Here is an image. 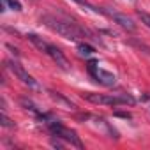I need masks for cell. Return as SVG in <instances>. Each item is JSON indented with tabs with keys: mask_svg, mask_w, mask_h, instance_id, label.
Here are the masks:
<instances>
[{
	"mask_svg": "<svg viewBox=\"0 0 150 150\" xmlns=\"http://www.w3.org/2000/svg\"><path fill=\"white\" fill-rule=\"evenodd\" d=\"M76 50H78V53H80L81 57H87V58H88V57H92V55H96V48H94V46H90L87 41L78 42V48H76Z\"/></svg>",
	"mask_w": 150,
	"mask_h": 150,
	"instance_id": "12",
	"label": "cell"
},
{
	"mask_svg": "<svg viewBox=\"0 0 150 150\" xmlns=\"http://www.w3.org/2000/svg\"><path fill=\"white\" fill-rule=\"evenodd\" d=\"M6 65H7V69L14 74V76H16L23 85H27V87H30V88H39V83L35 81V78L32 76V74H28V71H25V67H23L18 60H7Z\"/></svg>",
	"mask_w": 150,
	"mask_h": 150,
	"instance_id": "4",
	"label": "cell"
},
{
	"mask_svg": "<svg viewBox=\"0 0 150 150\" xmlns=\"http://www.w3.org/2000/svg\"><path fill=\"white\" fill-rule=\"evenodd\" d=\"M27 39H28V41H30V42H32V44L41 51V53H44V55H46V50H48V46H50V42H48V41H44V39H42V37H39L37 34H28V35H27Z\"/></svg>",
	"mask_w": 150,
	"mask_h": 150,
	"instance_id": "9",
	"label": "cell"
},
{
	"mask_svg": "<svg viewBox=\"0 0 150 150\" xmlns=\"http://www.w3.org/2000/svg\"><path fill=\"white\" fill-rule=\"evenodd\" d=\"M20 104H21V106H23L25 110H28V111H32V113H34L35 117H41V115H42V111L39 110V106H37V104H35L34 101H30V99H27V97H21V99H20Z\"/></svg>",
	"mask_w": 150,
	"mask_h": 150,
	"instance_id": "11",
	"label": "cell"
},
{
	"mask_svg": "<svg viewBox=\"0 0 150 150\" xmlns=\"http://www.w3.org/2000/svg\"><path fill=\"white\" fill-rule=\"evenodd\" d=\"M50 97L57 103V104H60V106H64L65 110H76V104H74L71 99H67L64 94H60V92H57V90H50Z\"/></svg>",
	"mask_w": 150,
	"mask_h": 150,
	"instance_id": "8",
	"label": "cell"
},
{
	"mask_svg": "<svg viewBox=\"0 0 150 150\" xmlns=\"http://www.w3.org/2000/svg\"><path fill=\"white\" fill-rule=\"evenodd\" d=\"M115 117H122V118H131V115H129V113H120V111H117V113H115Z\"/></svg>",
	"mask_w": 150,
	"mask_h": 150,
	"instance_id": "16",
	"label": "cell"
},
{
	"mask_svg": "<svg viewBox=\"0 0 150 150\" xmlns=\"http://www.w3.org/2000/svg\"><path fill=\"white\" fill-rule=\"evenodd\" d=\"M138 18L141 20V23H143L146 28H150V14H148V13H145V11H138Z\"/></svg>",
	"mask_w": 150,
	"mask_h": 150,
	"instance_id": "15",
	"label": "cell"
},
{
	"mask_svg": "<svg viewBox=\"0 0 150 150\" xmlns=\"http://www.w3.org/2000/svg\"><path fill=\"white\" fill-rule=\"evenodd\" d=\"M88 72H90V76L103 87H113L117 83V76L115 74H111L110 71H104L97 65L96 60H90L88 62Z\"/></svg>",
	"mask_w": 150,
	"mask_h": 150,
	"instance_id": "5",
	"label": "cell"
},
{
	"mask_svg": "<svg viewBox=\"0 0 150 150\" xmlns=\"http://www.w3.org/2000/svg\"><path fill=\"white\" fill-rule=\"evenodd\" d=\"M0 125H2V127H14V122L6 115V111L0 113Z\"/></svg>",
	"mask_w": 150,
	"mask_h": 150,
	"instance_id": "14",
	"label": "cell"
},
{
	"mask_svg": "<svg viewBox=\"0 0 150 150\" xmlns=\"http://www.w3.org/2000/svg\"><path fill=\"white\" fill-rule=\"evenodd\" d=\"M41 21L44 23V27H48L51 32L69 39V41H76V42H81V41H87L90 39V32H87L85 28H81L80 25L72 23V21H65V20H60L53 14H44L41 18Z\"/></svg>",
	"mask_w": 150,
	"mask_h": 150,
	"instance_id": "1",
	"label": "cell"
},
{
	"mask_svg": "<svg viewBox=\"0 0 150 150\" xmlns=\"http://www.w3.org/2000/svg\"><path fill=\"white\" fill-rule=\"evenodd\" d=\"M81 97L92 104H103V106H124V104H134V97L129 94L120 96H108V94H96V92H83Z\"/></svg>",
	"mask_w": 150,
	"mask_h": 150,
	"instance_id": "2",
	"label": "cell"
},
{
	"mask_svg": "<svg viewBox=\"0 0 150 150\" xmlns=\"http://www.w3.org/2000/svg\"><path fill=\"white\" fill-rule=\"evenodd\" d=\"M48 129L51 131V134H53V136H57V138L64 139V141H65V143H69L71 146L83 148V143H81L80 136L76 134V131H72V129H69V127L62 125L57 118H55V120H51V122H48Z\"/></svg>",
	"mask_w": 150,
	"mask_h": 150,
	"instance_id": "3",
	"label": "cell"
},
{
	"mask_svg": "<svg viewBox=\"0 0 150 150\" xmlns=\"http://www.w3.org/2000/svg\"><path fill=\"white\" fill-rule=\"evenodd\" d=\"M72 2H76L78 6H81V7L88 9L90 13H94V14H97V16H106V9H101V7L94 6L92 2H88V0H72Z\"/></svg>",
	"mask_w": 150,
	"mask_h": 150,
	"instance_id": "10",
	"label": "cell"
},
{
	"mask_svg": "<svg viewBox=\"0 0 150 150\" xmlns=\"http://www.w3.org/2000/svg\"><path fill=\"white\" fill-rule=\"evenodd\" d=\"M106 16H110L118 27H122V28L127 30V32H134V30H136V23H134L129 16H125V14H122V13H117V11H110V9H106Z\"/></svg>",
	"mask_w": 150,
	"mask_h": 150,
	"instance_id": "6",
	"label": "cell"
},
{
	"mask_svg": "<svg viewBox=\"0 0 150 150\" xmlns=\"http://www.w3.org/2000/svg\"><path fill=\"white\" fill-rule=\"evenodd\" d=\"M46 55L62 69V71H71V65H69V62H67V58L64 57V53L55 46V44H51L50 42V46H48V50H46Z\"/></svg>",
	"mask_w": 150,
	"mask_h": 150,
	"instance_id": "7",
	"label": "cell"
},
{
	"mask_svg": "<svg viewBox=\"0 0 150 150\" xmlns=\"http://www.w3.org/2000/svg\"><path fill=\"white\" fill-rule=\"evenodd\" d=\"M7 9L20 13V11H21V4H20V0H2V11H7Z\"/></svg>",
	"mask_w": 150,
	"mask_h": 150,
	"instance_id": "13",
	"label": "cell"
}]
</instances>
